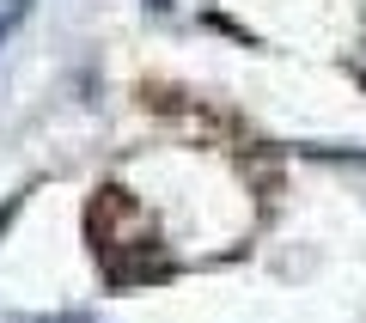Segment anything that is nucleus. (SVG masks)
Instances as JSON below:
<instances>
[{
  "instance_id": "obj_1",
  "label": "nucleus",
  "mask_w": 366,
  "mask_h": 323,
  "mask_svg": "<svg viewBox=\"0 0 366 323\" xmlns=\"http://www.w3.org/2000/svg\"><path fill=\"white\" fill-rule=\"evenodd\" d=\"M25 6L31 0H6V6H0V43H6V31H13L19 19H25Z\"/></svg>"
},
{
  "instance_id": "obj_2",
  "label": "nucleus",
  "mask_w": 366,
  "mask_h": 323,
  "mask_svg": "<svg viewBox=\"0 0 366 323\" xmlns=\"http://www.w3.org/2000/svg\"><path fill=\"white\" fill-rule=\"evenodd\" d=\"M153 6H159V13H165V6H171V0H153Z\"/></svg>"
}]
</instances>
